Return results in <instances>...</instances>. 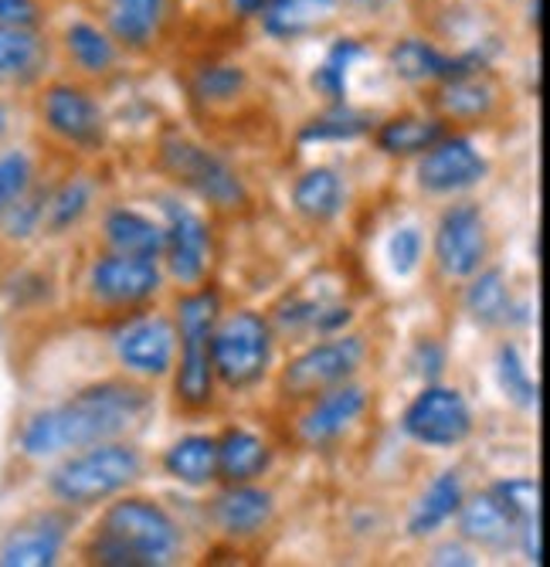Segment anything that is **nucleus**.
<instances>
[{
  "instance_id": "nucleus-1",
  "label": "nucleus",
  "mask_w": 550,
  "mask_h": 567,
  "mask_svg": "<svg viewBox=\"0 0 550 567\" xmlns=\"http://www.w3.org/2000/svg\"><path fill=\"white\" fill-rule=\"evenodd\" d=\"M154 411V394L129 381L92 384L69 401L44 408L21 429V452L28 458H52L95 442L126 439Z\"/></svg>"
},
{
  "instance_id": "nucleus-2",
  "label": "nucleus",
  "mask_w": 550,
  "mask_h": 567,
  "mask_svg": "<svg viewBox=\"0 0 550 567\" xmlns=\"http://www.w3.org/2000/svg\"><path fill=\"white\" fill-rule=\"evenodd\" d=\"M184 554V530L170 513L143 496H123L106 506L85 544L98 567H167Z\"/></svg>"
},
{
  "instance_id": "nucleus-3",
  "label": "nucleus",
  "mask_w": 550,
  "mask_h": 567,
  "mask_svg": "<svg viewBox=\"0 0 550 567\" xmlns=\"http://www.w3.org/2000/svg\"><path fill=\"white\" fill-rule=\"evenodd\" d=\"M139 476L143 452L126 439H113L75 449L69 458H62L55 473L48 476V493L69 509H85L126 493Z\"/></svg>"
},
{
  "instance_id": "nucleus-4",
  "label": "nucleus",
  "mask_w": 550,
  "mask_h": 567,
  "mask_svg": "<svg viewBox=\"0 0 550 567\" xmlns=\"http://www.w3.org/2000/svg\"><path fill=\"white\" fill-rule=\"evenodd\" d=\"M221 317V299L215 289H190L177 299V347L174 360V394L187 411H205L215 401V364H211V333Z\"/></svg>"
},
{
  "instance_id": "nucleus-5",
  "label": "nucleus",
  "mask_w": 550,
  "mask_h": 567,
  "mask_svg": "<svg viewBox=\"0 0 550 567\" xmlns=\"http://www.w3.org/2000/svg\"><path fill=\"white\" fill-rule=\"evenodd\" d=\"M272 323L262 313H256V309H235V313L218 317L211 333L215 381H221L231 391L256 388L272 368Z\"/></svg>"
},
{
  "instance_id": "nucleus-6",
  "label": "nucleus",
  "mask_w": 550,
  "mask_h": 567,
  "mask_svg": "<svg viewBox=\"0 0 550 567\" xmlns=\"http://www.w3.org/2000/svg\"><path fill=\"white\" fill-rule=\"evenodd\" d=\"M160 164L177 184H184L190 194L211 204V208L231 212L248 200V190H245V181L238 177V171L225 157H218L215 150L194 143L187 136H177V133L164 136Z\"/></svg>"
},
{
  "instance_id": "nucleus-7",
  "label": "nucleus",
  "mask_w": 550,
  "mask_h": 567,
  "mask_svg": "<svg viewBox=\"0 0 550 567\" xmlns=\"http://www.w3.org/2000/svg\"><path fill=\"white\" fill-rule=\"evenodd\" d=\"M364 357H367V343L361 337L354 333L330 337L323 343L307 347L295 360H289L279 388L289 398H316L320 391L354 378L364 364Z\"/></svg>"
},
{
  "instance_id": "nucleus-8",
  "label": "nucleus",
  "mask_w": 550,
  "mask_h": 567,
  "mask_svg": "<svg viewBox=\"0 0 550 567\" xmlns=\"http://www.w3.org/2000/svg\"><path fill=\"white\" fill-rule=\"evenodd\" d=\"M402 432L425 449H456L473 435V408L459 388L425 384L405 408Z\"/></svg>"
},
{
  "instance_id": "nucleus-9",
  "label": "nucleus",
  "mask_w": 550,
  "mask_h": 567,
  "mask_svg": "<svg viewBox=\"0 0 550 567\" xmlns=\"http://www.w3.org/2000/svg\"><path fill=\"white\" fill-rule=\"evenodd\" d=\"M489 259V228L473 200L448 204L435 228V262L448 279H469Z\"/></svg>"
},
{
  "instance_id": "nucleus-10",
  "label": "nucleus",
  "mask_w": 550,
  "mask_h": 567,
  "mask_svg": "<svg viewBox=\"0 0 550 567\" xmlns=\"http://www.w3.org/2000/svg\"><path fill=\"white\" fill-rule=\"evenodd\" d=\"M164 259L167 272L180 286H197L211 266V228L180 200H164Z\"/></svg>"
},
{
  "instance_id": "nucleus-11",
  "label": "nucleus",
  "mask_w": 550,
  "mask_h": 567,
  "mask_svg": "<svg viewBox=\"0 0 550 567\" xmlns=\"http://www.w3.org/2000/svg\"><path fill=\"white\" fill-rule=\"evenodd\" d=\"M120 364L136 378H167L177 360V327L164 313H146L129 320L116 340Z\"/></svg>"
},
{
  "instance_id": "nucleus-12",
  "label": "nucleus",
  "mask_w": 550,
  "mask_h": 567,
  "mask_svg": "<svg viewBox=\"0 0 550 567\" xmlns=\"http://www.w3.org/2000/svg\"><path fill=\"white\" fill-rule=\"evenodd\" d=\"M164 286V276L157 262L136 259V255H120L110 251L103 259H95L89 269V289L103 306L129 309L149 302Z\"/></svg>"
},
{
  "instance_id": "nucleus-13",
  "label": "nucleus",
  "mask_w": 550,
  "mask_h": 567,
  "mask_svg": "<svg viewBox=\"0 0 550 567\" xmlns=\"http://www.w3.org/2000/svg\"><path fill=\"white\" fill-rule=\"evenodd\" d=\"M41 116H44V126L59 140H65L79 150H95L106 140L103 106H98L85 89H79L72 82H59L41 95Z\"/></svg>"
},
{
  "instance_id": "nucleus-14",
  "label": "nucleus",
  "mask_w": 550,
  "mask_h": 567,
  "mask_svg": "<svg viewBox=\"0 0 550 567\" xmlns=\"http://www.w3.org/2000/svg\"><path fill=\"white\" fill-rule=\"evenodd\" d=\"M489 164L466 136H442L435 140L418 161V187L428 194H459L482 184Z\"/></svg>"
},
{
  "instance_id": "nucleus-15",
  "label": "nucleus",
  "mask_w": 550,
  "mask_h": 567,
  "mask_svg": "<svg viewBox=\"0 0 550 567\" xmlns=\"http://www.w3.org/2000/svg\"><path fill=\"white\" fill-rule=\"evenodd\" d=\"M364 411H367V391L354 381H343L313 398V404L295 422V435L310 449H326L354 429L364 419Z\"/></svg>"
},
{
  "instance_id": "nucleus-16",
  "label": "nucleus",
  "mask_w": 550,
  "mask_h": 567,
  "mask_svg": "<svg viewBox=\"0 0 550 567\" xmlns=\"http://www.w3.org/2000/svg\"><path fill=\"white\" fill-rule=\"evenodd\" d=\"M72 520L62 509L34 513L0 544V567H52L69 540Z\"/></svg>"
},
{
  "instance_id": "nucleus-17",
  "label": "nucleus",
  "mask_w": 550,
  "mask_h": 567,
  "mask_svg": "<svg viewBox=\"0 0 550 567\" xmlns=\"http://www.w3.org/2000/svg\"><path fill=\"white\" fill-rule=\"evenodd\" d=\"M391 72L412 85H428V82H448L466 72H482L486 59L482 51H466V55H448L438 44L425 38H402L387 51Z\"/></svg>"
},
{
  "instance_id": "nucleus-18",
  "label": "nucleus",
  "mask_w": 550,
  "mask_h": 567,
  "mask_svg": "<svg viewBox=\"0 0 550 567\" xmlns=\"http://www.w3.org/2000/svg\"><path fill=\"white\" fill-rule=\"evenodd\" d=\"M208 517L221 537L252 540L269 530L276 517V496L256 483H225V489L208 506Z\"/></svg>"
},
{
  "instance_id": "nucleus-19",
  "label": "nucleus",
  "mask_w": 550,
  "mask_h": 567,
  "mask_svg": "<svg viewBox=\"0 0 550 567\" xmlns=\"http://www.w3.org/2000/svg\"><path fill=\"white\" fill-rule=\"evenodd\" d=\"M456 520H459V537L486 550H510L520 537V520L499 503L492 489L476 493L469 499L463 496Z\"/></svg>"
},
{
  "instance_id": "nucleus-20",
  "label": "nucleus",
  "mask_w": 550,
  "mask_h": 567,
  "mask_svg": "<svg viewBox=\"0 0 550 567\" xmlns=\"http://www.w3.org/2000/svg\"><path fill=\"white\" fill-rule=\"evenodd\" d=\"M174 11V0H110L106 4V31L126 51H149Z\"/></svg>"
},
{
  "instance_id": "nucleus-21",
  "label": "nucleus",
  "mask_w": 550,
  "mask_h": 567,
  "mask_svg": "<svg viewBox=\"0 0 550 567\" xmlns=\"http://www.w3.org/2000/svg\"><path fill=\"white\" fill-rule=\"evenodd\" d=\"M499 106V85L486 72H466L448 82H438L435 110L438 120L453 123H482Z\"/></svg>"
},
{
  "instance_id": "nucleus-22",
  "label": "nucleus",
  "mask_w": 550,
  "mask_h": 567,
  "mask_svg": "<svg viewBox=\"0 0 550 567\" xmlns=\"http://www.w3.org/2000/svg\"><path fill=\"white\" fill-rule=\"evenodd\" d=\"M340 14V0H272L259 14L262 31L276 41H299L323 31Z\"/></svg>"
},
{
  "instance_id": "nucleus-23",
  "label": "nucleus",
  "mask_w": 550,
  "mask_h": 567,
  "mask_svg": "<svg viewBox=\"0 0 550 567\" xmlns=\"http://www.w3.org/2000/svg\"><path fill=\"white\" fill-rule=\"evenodd\" d=\"M272 466V445L248 432V429H228L218 439V480L225 483H256Z\"/></svg>"
},
{
  "instance_id": "nucleus-24",
  "label": "nucleus",
  "mask_w": 550,
  "mask_h": 567,
  "mask_svg": "<svg viewBox=\"0 0 550 567\" xmlns=\"http://www.w3.org/2000/svg\"><path fill=\"white\" fill-rule=\"evenodd\" d=\"M103 231L110 248L120 255H136V259L149 262L164 259V225L133 208H113L103 221Z\"/></svg>"
},
{
  "instance_id": "nucleus-25",
  "label": "nucleus",
  "mask_w": 550,
  "mask_h": 567,
  "mask_svg": "<svg viewBox=\"0 0 550 567\" xmlns=\"http://www.w3.org/2000/svg\"><path fill=\"white\" fill-rule=\"evenodd\" d=\"M463 476L456 470H445L438 473L428 489L418 496V503L412 506V517H408V534L412 537H432L435 530H442L448 520L456 517V509L463 503Z\"/></svg>"
},
{
  "instance_id": "nucleus-26",
  "label": "nucleus",
  "mask_w": 550,
  "mask_h": 567,
  "mask_svg": "<svg viewBox=\"0 0 550 567\" xmlns=\"http://www.w3.org/2000/svg\"><path fill=\"white\" fill-rule=\"evenodd\" d=\"M292 204L295 212L303 215L307 221H316V225H326L333 221L343 204H346V184L336 171L330 167H313L307 171L292 184Z\"/></svg>"
},
{
  "instance_id": "nucleus-27",
  "label": "nucleus",
  "mask_w": 550,
  "mask_h": 567,
  "mask_svg": "<svg viewBox=\"0 0 550 567\" xmlns=\"http://www.w3.org/2000/svg\"><path fill=\"white\" fill-rule=\"evenodd\" d=\"M164 473L184 486L201 489L218 480V439L184 435L164 452Z\"/></svg>"
},
{
  "instance_id": "nucleus-28",
  "label": "nucleus",
  "mask_w": 550,
  "mask_h": 567,
  "mask_svg": "<svg viewBox=\"0 0 550 567\" xmlns=\"http://www.w3.org/2000/svg\"><path fill=\"white\" fill-rule=\"evenodd\" d=\"M48 44L38 28H0V82L18 85L41 75Z\"/></svg>"
},
{
  "instance_id": "nucleus-29",
  "label": "nucleus",
  "mask_w": 550,
  "mask_h": 567,
  "mask_svg": "<svg viewBox=\"0 0 550 567\" xmlns=\"http://www.w3.org/2000/svg\"><path fill=\"white\" fill-rule=\"evenodd\" d=\"M65 51L79 72L98 79V75H110L120 65L123 48L113 41V34L106 28H98L92 21H72L65 28Z\"/></svg>"
},
{
  "instance_id": "nucleus-30",
  "label": "nucleus",
  "mask_w": 550,
  "mask_h": 567,
  "mask_svg": "<svg viewBox=\"0 0 550 567\" xmlns=\"http://www.w3.org/2000/svg\"><path fill=\"white\" fill-rule=\"evenodd\" d=\"M466 313L492 330V327H504L513 313V296H510V282H507V272L504 269H479L476 276H469V286H466Z\"/></svg>"
},
{
  "instance_id": "nucleus-31",
  "label": "nucleus",
  "mask_w": 550,
  "mask_h": 567,
  "mask_svg": "<svg viewBox=\"0 0 550 567\" xmlns=\"http://www.w3.org/2000/svg\"><path fill=\"white\" fill-rule=\"evenodd\" d=\"M442 136H445V120L438 116H394L377 126L374 143L387 157H422Z\"/></svg>"
},
{
  "instance_id": "nucleus-32",
  "label": "nucleus",
  "mask_w": 550,
  "mask_h": 567,
  "mask_svg": "<svg viewBox=\"0 0 550 567\" xmlns=\"http://www.w3.org/2000/svg\"><path fill=\"white\" fill-rule=\"evenodd\" d=\"M95 200V184L89 177H72L65 181L44 204V228L52 235H62L69 228H75Z\"/></svg>"
},
{
  "instance_id": "nucleus-33",
  "label": "nucleus",
  "mask_w": 550,
  "mask_h": 567,
  "mask_svg": "<svg viewBox=\"0 0 550 567\" xmlns=\"http://www.w3.org/2000/svg\"><path fill=\"white\" fill-rule=\"evenodd\" d=\"M245 89H248V72L235 62H211L205 69H197L190 79V95L211 110L228 106Z\"/></svg>"
},
{
  "instance_id": "nucleus-34",
  "label": "nucleus",
  "mask_w": 550,
  "mask_h": 567,
  "mask_svg": "<svg viewBox=\"0 0 550 567\" xmlns=\"http://www.w3.org/2000/svg\"><path fill=\"white\" fill-rule=\"evenodd\" d=\"M367 55V48L357 38H340L330 51H326V62L313 72V89L330 102V106H340L346 102V72L357 59Z\"/></svg>"
},
{
  "instance_id": "nucleus-35",
  "label": "nucleus",
  "mask_w": 550,
  "mask_h": 567,
  "mask_svg": "<svg viewBox=\"0 0 550 567\" xmlns=\"http://www.w3.org/2000/svg\"><path fill=\"white\" fill-rule=\"evenodd\" d=\"M374 130V120L361 110H350L346 102L330 106L323 116L310 120L299 130V143H343V140H357Z\"/></svg>"
},
{
  "instance_id": "nucleus-36",
  "label": "nucleus",
  "mask_w": 550,
  "mask_h": 567,
  "mask_svg": "<svg viewBox=\"0 0 550 567\" xmlns=\"http://www.w3.org/2000/svg\"><path fill=\"white\" fill-rule=\"evenodd\" d=\"M496 381L507 401H513L517 408H537V384L527 374V364L513 343H499L496 350Z\"/></svg>"
},
{
  "instance_id": "nucleus-37",
  "label": "nucleus",
  "mask_w": 550,
  "mask_h": 567,
  "mask_svg": "<svg viewBox=\"0 0 550 567\" xmlns=\"http://www.w3.org/2000/svg\"><path fill=\"white\" fill-rule=\"evenodd\" d=\"M44 204H48V194L44 190L31 194V187H28L11 208L0 215V228H4L8 238H18V241L31 238L38 231V225L44 221Z\"/></svg>"
},
{
  "instance_id": "nucleus-38",
  "label": "nucleus",
  "mask_w": 550,
  "mask_h": 567,
  "mask_svg": "<svg viewBox=\"0 0 550 567\" xmlns=\"http://www.w3.org/2000/svg\"><path fill=\"white\" fill-rule=\"evenodd\" d=\"M499 503H504L513 517L520 520V527L533 517H540V483L530 480V476H513V480H499L489 486Z\"/></svg>"
},
{
  "instance_id": "nucleus-39",
  "label": "nucleus",
  "mask_w": 550,
  "mask_h": 567,
  "mask_svg": "<svg viewBox=\"0 0 550 567\" xmlns=\"http://www.w3.org/2000/svg\"><path fill=\"white\" fill-rule=\"evenodd\" d=\"M34 181V164L28 153L21 150H8L0 153V215H4L11 204L31 187Z\"/></svg>"
},
{
  "instance_id": "nucleus-40",
  "label": "nucleus",
  "mask_w": 550,
  "mask_h": 567,
  "mask_svg": "<svg viewBox=\"0 0 550 567\" xmlns=\"http://www.w3.org/2000/svg\"><path fill=\"white\" fill-rule=\"evenodd\" d=\"M422 231L418 228H397L387 241V262L394 276H412L422 262Z\"/></svg>"
},
{
  "instance_id": "nucleus-41",
  "label": "nucleus",
  "mask_w": 550,
  "mask_h": 567,
  "mask_svg": "<svg viewBox=\"0 0 550 567\" xmlns=\"http://www.w3.org/2000/svg\"><path fill=\"white\" fill-rule=\"evenodd\" d=\"M445 347L435 340V337H422L415 340L412 347V371L425 381V384H435L445 371Z\"/></svg>"
},
{
  "instance_id": "nucleus-42",
  "label": "nucleus",
  "mask_w": 550,
  "mask_h": 567,
  "mask_svg": "<svg viewBox=\"0 0 550 567\" xmlns=\"http://www.w3.org/2000/svg\"><path fill=\"white\" fill-rule=\"evenodd\" d=\"M320 309H323V302H316V299H289L276 313V323L286 333H307V330H316Z\"/></svg>"
},
{
  "instance_id": "nucleus-43",
  "label": "nucleus",
  "mask_w": 550,
  "mask_h": 567,
  "mask_svg": "<svg viewBox=\"0 0 550 567\" xmlns=\"http://www.w3.org/2000/svg\"><path fill=\"white\" fill-rule=\"evenodd\" d=\"M41 4L38 0H0V28H38Z\"/></svg>"
},
{
  "instance_id": "nucleus-44",
  "label": "nucleus",
  "mask_w": 550,
  "mask_h": 567,
  "mask_svg": "<svg viewBox=\"0 0 550 567\" xmlns=\"http://www.w3.org/2000/svg\"><path fill=\"white\" fill-rule=\"evenodd\" d=\"M517 544L523 547V554H527L530 564H543V527H540V517H533V520H527L520 527Z\"/></svg>"
},
{
  "instance_id": "nucleus-45",
  "label": "nucleus",
  "mask_w": 550,
  "mask_h": 567,
  "mask_svg": "<svg viewBox=\"0 0 550 567\" xmlns=\"http://www.w3.org/2000/svg\"><path fill=\"white\" fill-rule=\"evenodd\" d=\"M350 320H354V313H350L346 306H323V309H320V320H316V333L333 337V333L343 330Z\"/></svg>"
},
{
  "instance_id": "nucleus-46",
  "label": "nucleus",
  "mask_w": 550,
  "mask_h": 567,
  "mask_svg": "<svg viewBox=\"0 0 550 567\" xmlns=\"http://www.w3.org/2000/svg\"><path fill=\"white\" fill-rule=\"evenodd\" d=\"M432 564H438V567H445V564L473 567L476 560H473V554H469L463 544H442V547H435V550H432Z\"/></svg>"
},
{
  "instance_id": "nucleus-47",
  "label": "nucleus",
  "mask_w": 550,
  "mask_h": 567,
  "mask_svg": "<svg viewBox=\"0 0 550 567\" xmlns=\"http://www.w3.org/2000/svg\"><path fill=\"white\" fill-rule=\"evenodd\" d=\"M269 4H272V0H228V11H231L238 21H252V18H259Z\"/></svg>"
},
{
  "instance_id": "nucleus-48",
  "label": "nucleus",
  "mask_w": 550,
  "mask_h": 567,
  "mask_svg": "<svg viewBox=\"0 0 550 567\" xmlns=\"http://www.w3.org/2000/svg\"><path fill=\"white\" fill-rule=\"evenodd\" d=\"M357 11H364V14H384V11H391L397 0H350Z\"/></svg>"
},
{
  "instance_id": "nucleus-49",
  "label": "nucleus",
  "mask_w": 550,
  "mask_h": 567,
  "mask_svg": "<svg viewBox=\"0 0 550 567\" xmlns=\"http://www.w3.org/2000/svg\"><path fill=\"white\" fill-rule=\"evenodd\" d=\"M530 24L543 31V0H530Z\"/></svg>"
},
{
  "instance_id": "nucleus-50",
  "label": "nucleus",
  "mask_w": 550,
  "mask_h": 567,
  "mask_svg": "<svg viewBox=\"0 0 550 567\" xmlns=\"http://www.w3.org/2000/svg\"><path fill=\"white\" fill-rule=\"evenodd\" d=\"M8 130H11V113L8 106H0V136H8Z\"/></svg>"
}]
</instances>
